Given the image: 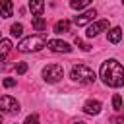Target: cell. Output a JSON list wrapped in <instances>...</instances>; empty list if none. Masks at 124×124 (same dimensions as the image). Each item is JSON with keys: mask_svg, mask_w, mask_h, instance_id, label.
Segmentation results:
<instances>
[{"mask_svg": "<svg viewBox=\"0 0 124 124\" xmlns=\"http://www.w3.org/2000/svg\"><path fill=\"white\" fill-rule=\"evenodd\" d=\"M0 124H2V114H0Z\"/></svg>", "mask_w": 124, "mask_h": 124, "instance_id": "d4e9b609", "label": "cell"}, {"mask_svg": "<svg viewBox=\"0 0 124 124\" xmlns=\"http://www.w3.org/2000/svg\"><path fill=\"white\" fill-rule=\"evenodd\" d=\"M14 14V4L10 0H0V16L2 17H10Z\"/></svg>", "mask_w": 124, "mask_h": 124, "instance_id": "8fae6325", "label": "cell"}, {"mask_svg": "<svg viewBox=\"0 0 124 124\" xmlns=\"http://www.w3.org/2000/svg\"><path fill=\"white\" fill-rule=\"evenodd\" d=\"M95 16H97V10H95V8H91V10H85V12H81L79 16H74V23H76L78 27H81V25H87L89 21L93 23Z\"/></svg>", "mask_w": 124, "mask_h": 124, "instance_id": "8992f818", "label": "cell"}, {"mask_svg": "<svg viewBox=\"0 0 124 124\" xmlns=\"http://www.w3.org/2000/svg\"><path fill=\"white\" fill-rule=\"evenodd\" d=\"M72 124H85V122H83V120H74Z\"/></svg>", "mask_w": 124, "mask_h": 124, "instance_id": "cb8c5ba5", "label": "cell"}, {"mask_svg": "<svg viewBox=\"0 0 124 124\" xmlns=\"http://www.w3.org/2000/svg\"><path fill=\"white\" fill-rule=\"evenodd\" d=\"M10 50H12V41L10 39H0V62L8 56Z\"/></svg>", "mask_w": 124, "mask_h": 124, "instance_id": "4fadbf2b", "label": "cell"}, {"mask_svg": "<svg viewBox=\"0 0 124 124\" xmlns=\"http://www.w3.org/2000/svg\"><path fill=\"white\" fill-rule=\"evenodd\" d=\"M107 39H108V43H112V45L120 43V39H122V29H120V27H112V29L107 33Z\"/></svg>", "mask_w": 124, "mask_h": 124, "instance_id": "7c38bea8", "label": "cell"}, {"mask_svg": "<svg viewBox=\"0 0 124 124\" xmlns=\"http://www.w3.org/2000/svg\"><path fill=\"white\" fill-rule=\"evenodd\" d=\"M29 10H31V14H33V16L43 17V12H45V2H41V0H31V2H29Z\"/></svg>", "mask_w": 124, "mask_h": 124, "instance_id": "30bf717a", "label": "cell"}, {"mask_svg": "<svg viewBox=\"0 0 124 124\" xmlns=\"http://www.w3.org/2000/svg\"><path fill=\"white\" fill-rule=\"evenodd\" d=\"M70 25H72V23H70L68 19H60V21H56V23H54V27H52V29H54V33H58V35H60V33H68V31H70Z\"/></svg>", "mask_w": 124, "mask_h": 124, "instance_id": "5bb4252c", "label": "cell"}, {"mask_svg": "<svg viewBox=\"0 0 124 124\" xmlns=\"http://www.w3.org/2000/svg\"><path fill=\"white\" fill-rule=\"evenodd\" d=\"M99 76L105 85L108 87H122L124 85V68L116 58H108L101 64Z\"/></svg>", "mask_w": 124, "mask_h": 124, "instance_id": "6da1fadb", "label": "cell"}, {"mask_svg": "<svg viewBox=\"0 0 124 124\" xmlns=\"http://www.w3.org/2000/svg\"><path fill=\"white\" fill-rule=\"evenodd\" d=\"M46 45H48L46 35L45 33H37V35H31V37L21 39L19 45H17V50L19 52H37V50H41Z\"/></svg>", "mask_w": 124, "mask_h": 124, "instance_id": "7a4b0ae2", "label": "cell"}, {"mask_svg": "<svg viewBox=\"0 0 124 124\" xmlns=\"http://www.w3.org/2000/svg\"><path fill=\"white\" fill-rule=\"evenodd\" d=\"M2 83H4V87H14V85H16V79H12V78H6Z\"/></svg>", "mask_w": 124, "mask_h": 124, "instance_id": "7402d4cb", "label": "cell"}, {"mask_svg": "<svg viewBox=\"0 0 124 124\" xmlns=\"http://www.w3.org/2000/svg\"><path fill=\"white\" fill-rule=\"evenodd\" d=\"M23 124H39V116L33 112V114H29V116L25 118V122H23Z\"/></svg>", "mask_w": 124, "mask_h": 124, "instance_id": "ffe728a7", "label": "cell"}, {"mask_svg": "<svg viewBox=\"0 0 124 124\" xmlns=\"http://www.w3.org/2000/svg\"><path fill=\"white\" fill-rule=\"evenodd\" d=\"M62 76H64V68L60 64H48L43 68V79L46 83H56L62 79Z\"/></svg>", "mask_w": 124, "mask_h": 124, "instance_id": "277c9868", "label": "cell"}, {"mask_svg": "<svg viewBox=\"0 0 124 124\" xmlns=\"http://www.w3.org/2000/svg\"><path fill=\"white\" fill-rule=\"evenodd\" d=\"M46 46H48L52 52H70V50H72V46H70L66 41H60V39H50Z\"/></svg>", "mask_w": 124, "mask_h": 124, "instance_id": "ba28073f", "label": "cell"}, {"mask_svg": "<svg viewBox=\"0 0 124 124\" xmlns=\"http://www.w3.org/2000/svg\"><path fill=\"white\" fill-rule=\"evenodd\" d=\"M31 25L35 27V31H45V27H46V21H45V17H37V16H33V19H31Z\"/></svg>", "mask_w": 124, "mask_h": 124, "instance_id": "9a60e30c", "label": "cell"}, {"mask_svg": "<svg viewBox=\"0 0 124 124\" xmlns=\"http://www.w3.org/2000/svg\"><path fill=\"white\" fill-rule=\"evenodd\" d=\"M112 107H114L116 110H120V108H122V97H120L118 93H116V95L112 97Z\"/></svg>", "mask_w": 124, "mask_h": 124, "instance_id": "ac0fdd59", "label": "cell"}, {"mask_svg": "<svg viewBox=\"0 0 124 124\" xmlns=\"http://www.w3.org/2000/svg\"><path fill=\"white\" fill-rule=\"evenodd\" d=\"M70 78L74 79V81H78V83H93L95 81V72L89 68V66H85V64H76L74 68H72V72H70Z\"/></svg>", "mask_w": 124, "mask_h": 124, "instance_id": "3957f363", "label": "cell"}, {"mask_svg": "<svg viewBox=\"0 0 124 124\" xmlns=\"http://www.w3.org/2000/svg\"><path fill=\"white\" fill-rule=\"evenodd\" d=\"M101 108H103V105H101L99 101H95V99H89V101H85V105H83V112H85V114H99Z\"/></svg>", "mask_w": 124, "mask_h": 124, "instance_id": "9c48e42d", "label": "cell"}, {"mask_svg": "<svg viewBox=\"0 0 124 124\" xmlns=\"http://www.w3.org/2000/svg\"><path fill=\"white\" fill-rule=\"evenodd\" d=\"M107 29H108V19H99V21H95V23H91L87 27L85 35L91 39V37H97L101 31H107Z\"/></svg>", "mask_w": 124, "mask_h": 124, "instance_id": "52a82bcc", "label": "cell"}, {"mask_svg": "<svg viewBox=\"0 0 124 124\" xmlns=\"http://www.w3.org/2000/svg\"><path fill=\"white\" fill-rule=\"evenodd\" d=\"M87 6H89V0H72L70 2V8L72 10H78V12L83 10V8H87Z\"/></svg>", "mask_w": 124, "mask_h": 124, "instance_id": "2e32d148", "label": "cell"}, {"mask_svg": "<svg viewBox=\"0 0 124 124\" xmlns=\"http://www.w3.org/2000/svg\"><path fill=\"white\" fill-rule=\"evenodd\" d=\"M16 72H17L19 76H21V74H25V72H27V64H25V62H17V66H16Z\"/></svg>", "mask_w": 124, "mask_h": 124, "instance_id": "44dd1931", "label": "cell"}, {"mask_svg": "<svg viewBox=\"0 0 124 124\" xmlns=\"http://www.w3.org/2000/svg\"><path fill=\"white\" fill-rule=\"evenodd\" d=\"M112 124H124V114H120V116L112 118Z\"/></svg>", "mask_w": 124, "mask_h": 124, "instance_id": "603a6c76", "label": "cell"}, {"mask_svg": "<svg viewBox=\"0 0 124 124\" xmlns=\"http://www.w3.org/2000/svg\"><path fill=\"white\" fill-rule=\"evenodd\" d=\"M76 45H78V46H79L81 50H85V52H87V50H91V45H87V43H83V41H81L79 37H76Z\"/></svg>", "mask_w": 124, "mask_h": 124, "instance_id": "d6986e66", "label": "cell"}, {"mask_svg": "<svg viewBox=\"0 0 124 124\" xmlns=\"http://www.w3.org/2000/svg\"><path fill=\"white\" fill-rule=\"evenodd\" d=\"M0 110L8 112V114H17L19 112V103L10 95H2L0 97Z\"/></svg>", "mask_w": 124, "mask_h": 124, "instance_id": "5b68a950", "label": "cell"}, {"mask_svg": "<svg viewBox=\"0 0 124 124\" xmlns=\"http://www.w3.org/2000/svg\"><path fill=\"white\" fill-rule=\"evenodd\" d=\"M10 33H12V37H21V33H23V25H21V23H14V25L10 27Z\"/></svg>", "mask_w": 124, "mask_h": 124, "instance_id": "e0dca14e", "label": "cell"}]
</instances>
